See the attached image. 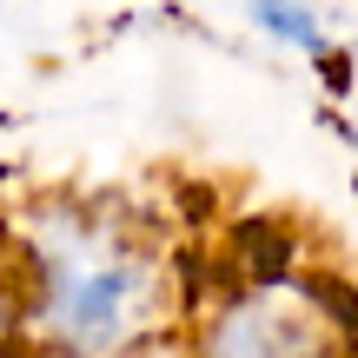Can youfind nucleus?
Wrapping results in <instances>:
<instances>
[{
  "mask_svg": "<svg viewBox=\"0 0 358 358\" xmlns=\"http://www.w3.org/2000/svg\"><path fill=\"white\" fill-rule=\"evenodd\" d=\"M0 245L27 358H153L192 299L153 213L127 199H27L0 219Z\"/></svg>",
  "mask_w": 358,
  "mask_h": 358,
  "instance_id": "obj_1",
  "label": "nucleus"
},
{
  "mask_svg": "<svg viewBox=\"0 0 358 358\" xmlns=\"http://www.w3.org/2000/svg\"><path fill=\"white\" fill-rule=\"evenodd\" d=\"M358 299L292 259H245L206 306L192 358H352Z\"/></svg>",
  "mask_w": 358,
  "mask_h": 358,
  "instance_id": "obj_2",
  "label": "nucleus"
},
{
  "mask_svg": "<svg viewBox=\"0 0 358 358\" xmlns=\"http://www.w3.org/2000/svg\"><path fill=\"white\" fill-rule=\"evenodd\" d=\"M245 20L292 53H325V20L312 0H245Z\"/></svg>",
  "mask_w": 358,
  "mask_h": 358,
  "instance_id": "obj_3",
  "label": "nucleus"
},
{
  "mask_svg": "<svg viewBox=\"0 0 358 358\" xmlns=\"http://www.w3.org/2000/svg\"><path fill=\"white\" fill-rule=\"evenodd\" d=\"M13 345V285H7V245H0V352Z\"/></svg>",
  "mask_w": 358,
  "mask_h": 358,
  "instance_id": "obj_4",
  "label": "nucleus"
}]
</instances>
